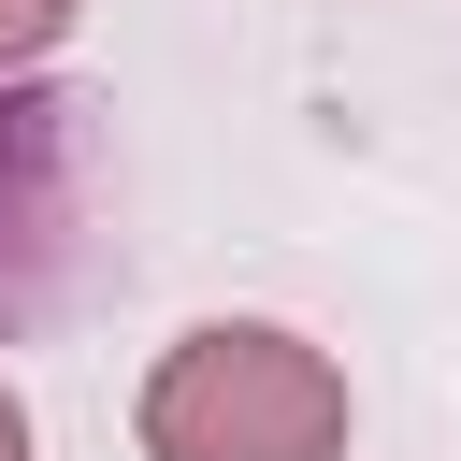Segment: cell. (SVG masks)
<instances>
[{
    "instance_id": "1",
    "label": "cell",
    "mask_w": 461,
    "mask_h": 461,
    "mask_svg": "<svg viewBox=\"0 0 461 461\" xmlns=\"http://www.w3.org/2000/svg\"><path fill=\"white\" fill-rule=\"evenodd\" d=\"M144 461H346V375L274 317H202L144 375Z\"/></svg>"
},
{
    "instance_id": "2",
    "label": "cell",
    "mask_w": 461,
    "mask_h": 461,
    "mask_svg": "<svg viewBox=\"0 0 461 461\" xmlns=\"http://www.w3.org/2000/svg\"><path fill=\"white\" fill-rule=\"evenodd\" d=\"M72 187H86L72 101H0V317H29V303L58 288V245H72Z\"/></svg>"
},
{
    "instance_id": "3",
    "label": "cell",
    "mask_w": 461,
    "mask_h": 461,
    "mask_svg": "<svg viewBox=\"0 0 461 461\" xmlns=\"http://www.w3.org/2000/svg\"><path fill=\"white\" fill-rule=\"evenodd\" d=\"M58 29H72V0H0V72H29Z\"/></svg>"
},
{
    "instance_id": "4",
    "label": "cell",
    "mask_w": 461,
    "mask_h": 461,
    "mask_svg": "<svg viewBox=\"0 0 461 461\" xmlns=\"http://www.w3.org/2000/svg\"><path fill=\"white\" fill-rule=\"evenodd\" d=\"M0 461H29V403L14 389H0Z\"/></svg>"
}]
</instances>
